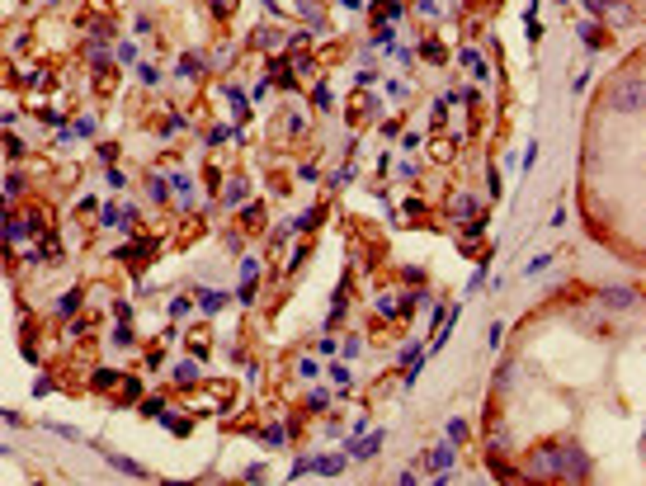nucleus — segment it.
Listing matches in <instances>:
<instances>
[{
  "instance_id": "f257e3e1",
  "label": "nucleus",
  "mask_w": 646,
  "mask_h": 486,
  "mask_svg": "<svg viewBox=\"0 0 646 486\" xmlns=\"http://www.w3.org/2000/svg\"><path fill=\"white\" fill-rule=\"evenodd\" d=\"M552 477L566 482H590V458L576 444H552Z\"/></svg>"
},
{
  "instance_id": "f03ea898",
  "label": "nucleus",
  "mask_w": 646,
  "mask_h": 486,
  "mask_svg": "<svg viewBox=\"0 0 646 486\" xmlns=\"http://www.w3.org/2000/svg\"><path fill=\"white\" fill-rule=\"evenodd\" d=\"M642 100H646V81L642 76H627V81L609 95V109H623V113H632V109H642Z\"/></svg>"
},
{
  "instance_id": "7ed1b4c3",
  "label": "nucleus",
  "mask_w": 646,
  "mask_h": 486,
  "mask_svg": "<svg viewBox=\"0 0 646 486\" xmlns=\"http://www.w3.org/2000/svg\"><path fill=\"white\" fill-rule=\"evenodd\" d=\"M382 439H387V434H368L363 444H350V454H354L359 462H368V458H377V454H382Z\"/></svg>"
},
{
  "instance_id": "20e7f679",
  "label": "nucleus",
  "mask_w": 646,
  "mask_h": 486,
  "mask_svg": "<svg viewBox=\"0 0 646 486\" xmlns=\"http://www.w3.org/2000/svg\"><path fill=\"white\" fill-rule=\"evenodd\" d=\"M222 203H227V208H241V203H245V180H241V175H236V180H227Z\"/></svg>"
},
{
  "instance_id": "39448f33",
  "label": "nucleus",
  "mask_w": 646,
  "mask_h": 486,
  "mask_svg": "<svg viewBox=\"0 0 646 486\" xmlns=\"http://www.w3.org/2000/svg\"><path fill=\"white\" fill-rule=\"evenodd\" d=\"M510 430L505 425H495V415H491V454H510Z\"/></svg>"
},
{
  "instance_id": "423d86ee",
  "label": "nucleus",
  "mask_w": 646,
  "mask_h": 486,
  "mask_svg": "<svg viewBox=\"0 0 646 486\" xmlns=\"http://www.w3.org/2000/svg\"><path fill=\"white\" fill-rule=\"evenodd\" d=\"M430 467H434V472H448V467H453V444H439V449H430Z\"/></svg>"
},
{
  "instance_id": "0eeeda50",
  "label": "nucleus",
  "mask_w": 646,
  "mask_h": 486,
  "mask_svg": "<svg viewBox=\"0 0 646 486\" xmlns=\"http://www.w3.org/2000/svg\"><path fill=\"white\" fill-rule=\"evenodd\" d=\"M345 467V454H325V458H312V472H325V477H335Z\"/></svg>"
},
{
  "instance_id": "6e6552de",
  "label": "nucleus",
  "mask_w": 646,
  "mask_h": 486,
  "mask_svg": "<svg viewBox=\"0 0 646 486\" xmlns=\"http://www.w3.org/2000/svg\"><path fill=\"white\" fill-rule=\"evenodd\" d=\"M108 462H113L118 472H128V477H146V467H142V462H133V458H118V454H108Z\"/></svg>"
},
{
  "instance_id": "1a4fd4ad",
  "label": "nucleus",
  "mask_w": 646,
  "mask_h": 486,
  "mask_svg": "<svg viewBox=\"0 0 646 486\" xmlns=\"http://www.w3.org/2000/svg\"><path fill=\"white\" fill-rule=\"evenodd\" d=\"M175 382H180V387H193V382H198V364H175Z\"/></svg>"
},
{
  "instance_id": "9d476101",
  "label": "nucleus",
  "mask_w": 646,
  "mask_h": 486,
  "mask_svg": "<svg viewBox=\"0 0 646 486\" xmlns=\"http://www.w3.org/2000/svg\"><path fill=\"white\" fill-rule=\"evenodd\" d=\"M632 288H609V293H604V302H609V307H632Z\"/></svg>"
},
{
  "instance_id": "9b49d317",
  "label": "nucleus",
  "mask_w": 646,
  "mask_h": 486,
  "mask_svg": "<svg viewBox=\"0 0 646 486\" xmlns=\"http://www.w3.org/2000/svg\"><path fill=\"white\" fill-rule=\"evenodd\" d=\"M198 302H203V312H222L231 297H227V293H198Z\"/></svg>"
},
{
  "instance_id": "f8f14e48",
  "label": "nucleus",
  "mask_w": 646,
  "mask_h": 486,
  "mask_svg": "<svg viewBox=\"0 0 646 486\" xmlns=\"http://www.w3.org/2000/svg\"><path fill=\"white\" fill-rule=\"evenodd\" d=\"M118 378H123V373H113V368H99V373H95V387H99V392H113V387H118Z\"/></svg>"
},
{
  "instance_id": "ddd939ff",
  "label": "nucleus",
  "mask_w": 646,
  "mask_h": 486,
  "mask_svg": "<svg viewBox=\"0 0 646 486\" xmlns=\"http://www.w3.org/2000/svg\"><path fill=\"white\" fill-rule=\"evenodd\" d=\"M146 194H151L156 203H165V180L161 175H146Z\"/></svg>"
},
{
  "instance_id": "4468645a",
  "label": "nucleus",
  "mask_w": 646,
  "mask_h": 486,
  "mask_svg": "<svg viewBox=\"0 0 646 486\" xmlns=\"http://www.w3.org/2000/svg\"><path fill=\"white\" fill-rule=\"evenodd\" d=\"M547 265H552V255H533V260H529V265H524V274H529V279H533V274H542V270H547Z\"/></svg>"
},
{
  "instance_id": "2eb2a0df",
  "label": "nucleus",
  "mask_w": 646,
  "mask_h": 486,
  "mask_svg": "<svg viewBox=\"0 0 646 486\" xmlns=\"http://www.w3.org/2000/svg\"><path fill=\"white\" fill-rule=\"evenodd\" d=\"M137 397H142V382L123 373V402H137Z\"/></svg>"
},
{
  "instance_id": "dca6fc26",
  "label": "nucleus",
  "mask_w": 646,
  "mask_h": 486,
  "mask_svg": "<svg viewBox=\"0 0 646 486\" xmlns=\"http://www.w3.org/2000/svg\"><path fill=\"white\" fill-rule=\"evenodd\" d=\"M198 71H203V62H198V57H184V62H180V76H189V81H193Z\"/></svg>"
},
{
  "instance_id": "f3484780",
  "label": "nucleus",
  "mask_w": 646,
  "mask_h": 486,
  "mask_svg": "<svg viewBox=\"0 0 646 486\" xmlns=\"http://www.w3.org/2000/svg\"><path fill=\"white\" fill-rule=\"evenodd\" d=\"M330 382H335V387H345V392H350V368H345V364H335V368H330Z\"/></svg>"
},
{
  "instance_id": "a211bd4d",
  "label": "nucleus",
  "mask_w": 646,
  "mask_h": 486,
  "mask_svg": "<svg viewBox=\"0 0 646 486\" xmlns=\"http://www.w3.org/2000/svg\"><path fill=\"white\" fill-rule=\"evenodd\" d=\"M170 185H175V189H180V198H184V203H193V185H189L184 175H175V180H170Z\"/></svg>"
},
{
  "instance_id": "6ab92c4d",
  "label": "nucleus",
  "mask_w": 646,
  "mask_h": 486,
  "mask_svg": "<svg viewBox=\"0 0 646 486\" xmlns=\"http://www.w3.org/2000/svg\"><path fill=\"white\" fill-rule=\"evenodd\" d=\"M495 387L505 392V387H514V364H500V378H495Z\"/></svg>"
},
{
  "instance_id": "aec40b11",
  "label": "nucleus",
  "mask_w": 646,
  "mask_h": 486,
  "mask_svg": "<svg viewBox=\"0 0 646 486\" xmlns=\"http://www.w3.org/2000/svg\"><path fill=\"white\" fill-rule=\"evenodd\" d=\"M76 307H81V293H66V297H61V307H57V312H61V317H71Z\"/></svg>"
},
{
  "instance_id": "412c9836",
  "label": "nucleus",
  "mask_w": 646,
  "mask_h": 486,
  "mask_svg": "<svg viewBox=\"0 0 646 486\" xmlns=\"http://www.w3.org/2000/svg\"><path fill=\"white\" fill-rule=\"evenodd\" d=\"M448 439L462 444V439H467V425H462V420H448Z\"/></svg>"
},
{
  "instance_id": "4be33fe9",
  "label": "nucleus",
  "mask_w": 646,
  "mask_h": 486,
  "mask_svg": "<svg viewBox=\"0 0 646 486\" xmlns=\"http://www.w3.org/2000/svg\"><path fill=\"white\" fill-rule=\"evenodd\" d=\"M580 33H585V43H590V48H599V43H604V33H599V28H594V24H585V28H580Z\"/></svg>"
},
{
  "instance_id": "5701e85b",
  "label": "nucleus",
  "mask_w": 646,
  "mask_h": 486,
  "mask_svg": "<svg viewBox=\"0 0 646 486\" xmlns=\"http://www.w3.org/2000/svg\"><path fill=\"white\" fill-rule=\"evenodd\" d=\"M227 95H231V109L245 118V95H241V90H231V85H227Z\"/></svg>"
},
{
  "instance_id": "b1692460",
  "label": "nucleus",
  "mask_w": 646,
  "mask_h": 486,
  "mask_svg": "<svg viewBox=\"0 0 646 486\" xmlns=\"http://www.w3.org/2000/svg\"><path fill=\"white\" fill-rule=\"evenodd\" d=\"M255 274H260V265H255V260H245V265H241V283H255Z\"/></svg>"
},
{
  "instance_id": "393cba45",
  "label": "nucleus",
  "mask_w": 646,
  "mask_h": 486,
  "mask_svg": "<svg viewBox=\"0 0 646 486\" xmlns=\"http://www.w3.org/2000/svg\"><path fill=\"white\" fill-rule=\"evenodd\" d=\"M142 415H156V420H161V415H165V402H142Z\"/></svg>"
},
{
  "instance_id": "a878e982",
  "label": "nucleus",
  "mask_w": 646,
  "mask_h": 486,
  "mask_svg": "<svg viewBox=\"0 0 646 486\" xmlns=\"http://www.w3.org/2000/svg\"><path fill=\"white\" fill-rule=\"evenodd\" d=\"M113 345H133V330H128V321L113 330Z\"/></svg>"
},
{
  "instance_id": "bb28decb",
  "label": "nucleus",
  "mask_w": 646,
  "mask_h": 486,
  "mask_svg": "<svg viewBox=\"0 0 646 486\" xmlns=\"http://www.w3.org/2000/svg\"><path fill=\"white\" fill-rule=\"evenodd\" d=\"M283 434H288L283 425H269V430H265V444H283Z\"/></svg>"
},
{
  "instance_id": "cd10ccee",
  "label": "nucleus",
  "mask_w": 646,
  "mask_h": 486,
  "mask_svg": "<svg viewBox=\"0 0 646 486\" xmlns=\"http://www.w3.org/2000/svg\"><path fill=\"white\" fill-rule=\"evenodd\" d=\"M585 5H590L594 15H599V10H609V0H585Z\"/></svg>"
}]
</instances>
